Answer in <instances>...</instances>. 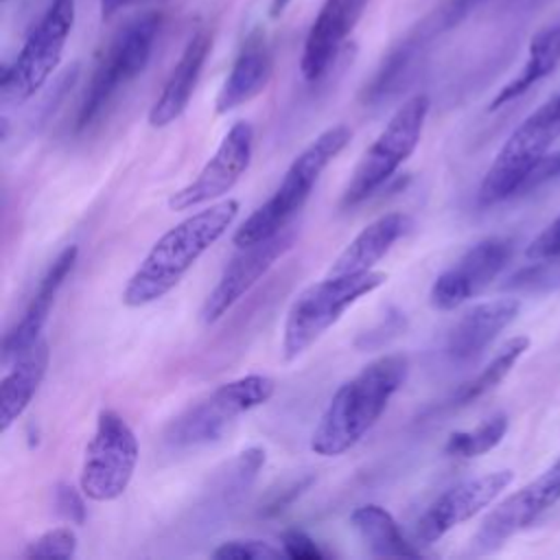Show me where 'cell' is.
<instances>
[{"label":"cell","mask_w":560,"mask_h":560,"mask_svg":"<svg viewBox=\"0 0 560 560\" xmlns=\"http://www.w3.org/2000/svg\"><path fill=\"white\" fill-rule=\"evenodd\" d=\"M289 2H291V0H273V2H271V15L278 18V15L284 11V7H287Z\"/></svg>","instance_id":"cell-35"},{"label":"cell","mask_w":560,"mask_h":560,"mask_svg":"<svg viewBox=\"0 0 560 560\" xmlns=\"http://www.w3.org/2000/svg\"><path fill=\"white\" fill-rule=\"evenodd\" d=\"M409 225L407 214L387 212L368 223L332 260L326 276H359L374 269V265L392 249Z\"/></svg>","instance_id":"cell-21"},{"label":"cell","mask_w":560,"mask_h":560,"mask_svg":"<svg viewBox=\"0 0 560 560\" xmlns=\"http://www.w3.org/2000/svg\"><path fill=\"white\" fill-rule=\"evenodd\" d=\"M350 138L352 131L346 125H335L311 140L293 158L273 195L236 228L232 243L245 247L282 232L313 192L324 168L346 149Z\"/></svg>","instance_id":"cell-3"},{"label":"cell","mask_w":560,"mask_h":560,"mask_svg":"<svg viewBox=\"0 0 560 560\" xmlns=\"http://www.w3.org/2000/svg\"><path fill=\"white\" fill-rule=\"evenodd\" d=\"M74 13V0H50L15 59L2 68L0 96L4 105H22L50 79L72 33Z\"/></svg>","instance_id":"cell-7"},{"label":"cell","mask_w":560,"mask_h":560,"mask_svg":"<svg viewBox=\"0 0 560 560\" xmlns=\"http://www.w3.org/2000/svg\"><path fill=\"white\" fill-rule=\"evenodd\" d=\"M77 256H79V247L68 245L48 265V269L42 276V280H39L28 306L24 308L22 317L4 335V341H2V361L4 363L18 359L20 354H24L31 346H35L42 339V330L48 322V313L55 304V298H57L61 284L66 282V278L70 276V271L74 267Z\"/></svg>","instance_id":"cell-17"},{"label":"cell","mask_w":560,"mask_h":560,"mask_svg":"<svg viewBox=\"0 0 560 560\" xmlns=\"http://www.w3.org/2000/svg\"><path fill=\"white\" fill-rule=\"evenodd\" d=\"M162 15L149 11L133 22H129L118 35L109 42L107 50L98 59L90 83L83 92L79 112H77V129L90 127L107 103L127 85L131 83L142 70L147 68L155 37L160 33Z\"/></svg>","instance_id":"cell-6"},{"label":"cell","mask_w":560,"mask_h":560,"mask_svg":"<svg viewBox=\"0 0 560 560\" xmlns=\"http://www.w3.org/2000/svg\"><path fill=\"white\" fill-rule=\"evenodd\" d=\"M558 136L560 94L540 105L510 133L479 186V206H494L514 195H521L525 177L529 175L534 164L549 151L551 142Z\"/></svg>","instance_id":"cell-8"},{"label":"cell","mask_w":560,"mask_h":560,"mask_svg":"<svg viewBox=\"0 0 560 560\" xmlns=\"http://www.w3.org/2000/svg\"><path fill=\"white\" fill-rule=\"evenodd\" d=\"M79 547V538L74 534L72 527L61 525V527H52L46 529L44 534H39L33 542H28V547L24 549V558H74Z\"/></svg>","instance_id":"cell-28"},{"label":"cell","mask_w":560,"mask_h":560,"mask_svg":"<svg viewBox=\"0 0 560 560\" xmlns=\"http://www.w3.org/2000/svg\"><path fill=\"white\" fill-rule=\"evenodd\" d=\"M560 501V457L534 481L503 499L479 525L470 545L477 553L499 549L516 532L532 525L547 508Z\"/></svg>","instance_id":"cell-12"},{"label":"cell","mask_w":560,"mask_h":560,"mask_svg":"<svg viewBox=\"0 0 560 560\" xmlns=\"http://www.w3.org/2000/svg\"><path fill=\"white\" fill-rule=\"evenodd\" d=\"M350 525L365 545V549L376 558H416L420 549L407 540L396 523V518L376 503H365L352 510Z\"/></svg>","instance_id":"cell-23"},{"label":"cell","mask_w":560,"mask_h":560,"mask_svg":"<svg viewBox=\"0 0 560 560\" xmlns=\"http://www.w3.org/2000/svg\"><path fill=\"white\" fill-rule=\"evenodd\" d=\"M273 392L276 383L265 374L228 381L173 418L164 431V442L171 448H195L217 442L236 418L265 405Z\"/></svg>","instance_id":"cell-5"},{"label":"cell","mask_w":560,"mask_h":560,"mask_svg":"<svg viewBox=\"0 0 560 560\" xmlns=\"http://www.w3.org/2000/svg\"><path fill=\"white\" fill-rule=\"evenodd\" d=\"M409 359L400 352L383 354L341 383L311 433V451L337 457L350 451L378 422L392 396L405 385Z\"/></svg>","instance_id":"cell-2"},{"label":"cell","mask_w":560,"mask_h":560,"mask_svg":"<svg viewBox=\"0 0 560 560\" xmlns=\"http://www.w3.org/2000/svg\"><path fill=\"white\" fill-rule=\"evenodd\" d=\"M514 241L508 236H488L475 243L453 267L442 271L429 291V302L438 311H453L481 293L510 262Z\"/></svg>","instance_id":"cell-13"},{"label":"cell","mask_w":560,"mask_h":560,"mask_svg":"<svg viewBox=\"0 0 560 560\" xmlns=\"http://www.w3.org/2000/svg\"><path fill=\"white\" fill-rule=\"evenodd\" d=\"M558 63H560V22L545 26L532 37L523 70L499 90V94L490 103V109H499L505 103L514 101L516 96L525 94L532 85H536L547 74H551L558 68Z\"/></svg>","instance_id":"cell-24"},{"label":"cell","mask_w":560,"mask_h":560,"mask_svg":"<svg viewBox=\"0 0 560 560\" xmlns=\"http://www.w3.org/2000/svg\"><path fill=\"white\" fill-rule=\"evenodd\" d=\"M280 547H282L284 556L293 558V560H322L326 556L317 547V542L311 536H306L304 532H300V529L282 532Z\"/></svg>","instance_id":"cell-31"},{"label":"cell","mask_w":560,"mask_h":560,"mask_svg":"<svg viewBox=\"0 0 560 560\" xmlns=\"http://www.w3.org/2000/svg\"><path fill=\"white\" fill-rule=\"evenodd\" d=\"M553 179H560V151H553V153H545L536 164L534 168L529 171V175L525 177L523 182V188H521V195L525 192H532Z\"/></svg>","instance_id":"cell-32"},{"label":"cell","mask_w":560,"mask_h":560,"mask_svg":"<svg viewBox=\"0 0 560 560\" xmlns=\"http://www.w3.org/2000/svg\"><path fill=\"white\" fill-rule=\"evenodd\" d=\"M133 2H138V0H98V4H101V15H103V18H112V15H116L120 9H125V7L133 4Z\"/></svg>","instance_id":"cell-34"},{"label":"cell","mask_w":560,"mask_h":560,"mask_svg":"<svg viewBox=\"0 0 560 560\" xmlns=\"http://www.w3.org/2000/svg\"><path fill=\"white\" fill-rule=\"evenodd\" d=\"M238 210V199H221L166 230L129 276L120 293L122 304L140 308L173 291L192 265L228 232Z\"/></svg>","instance_id":"cell-1"},{"label":"cell","mask_w":560,"mask_h":560,"mask_svg":"<svg viewBox=\"0 0 560 560\" xmlns=\"http://www.w3.org/2000/svg\"><path fill=\"white\" fill-rule=\"evenodd\" d=\"M210 556L217 560H276L282 558L284 551L258 538H236L221 542Z\"/></svg>","instance_id":"cell-29"},{"label":"cell","mask_w":560,"mask_h":560,"mask_svg":"<svg viewBox=\"0 0 560 560\" xmlns=\"http://www.w3.org/2000/svg\"><path fill=\"white\" fill-rule=\"evenodd\" d=\"M529 348V339L523 337V335H516L512 339H508L499 352L488 361V365L477 374L472 376L470 381H466L453 396L455 405H468L472 402L475 398L488 394L490 389H494L508 374L510 370L514 368V363L523 357V352Z\"/></svg>","instance_id":"cell-25"},{"label":"cell","mask_w":560,"mask_h":560,"mask_svg":"<svg viewBox=\"0 0 560 560\" xmlns=\"http://www.w3.org/2000/svg\"><path fill=\"white\" fill-rule=\"evenodd\" d=\"M210 44L212 37L206 28H199L184 46L179 59L175 61L160 96L155 98V103L149 109V125L153 129H162L168 127L171 122H175L188 107L195 85L199 81V74L203 70V63L208 59L210 52Z\"/></svg>","instance_id":"cell-19"},{"label":"cell","mask_w":560,"mask_h":560,"mask_svg":"<svg viewBox=\"0 0 560 560\" xmlns=\"http://www.w3.org/2000/svg\"><path fill=\"white\" fill-rule=\"evenodd\" d=\"M50 363V346L39 339L24 354L13 359L0 383V431L7 433L9 427L26 411L37 394Z\"/></svg>","instance_id":"cell-22"},{"label":"cell","mask_w":560,"mask_h":560,"mask_svg":"<svg viewBox=\"0 0 560 560\" xmlns=\"http://www.w3.org/2000/svg\"><path fill=\"white\" fill-rule=\"evenodd\" d=\"M273 72V57L262 37V33L254 31L245 37L219 94L214 101L217 114H228L252 98H256L269 83Z\"/></svg>","instance_id":"cell-20"},{"label":"cell","mask_w":560,"mask_h":560,"mask_svg":"<svg viewBox=\"0 0 560 560\" xmlns=\"http://www.w3.org/2000/svg\"><path fill=\"white\" fill-rule=\"evenodd\" d=\"M370 0H324L304 39L300 72L306 81H317L335 61L339 48L359 24Z\"/></svg>","instance_id":"cell-16"},{"label":"cell","mask_w":560,"mask_h":560,"mask_svg":"<svg viewBox=\"0 0 560 560\" xmlns=\"http://www.w3.org/2000/svg\"><path fill=\"white\" fill-rule=\"evenodd\" d=\"M295 241V230L284 228L282 232L238 247V254L225 265L221 278L208 293L203 306H201V322L214 324L219 322L271 267L273 262L291 249Z\"/></svg>","instance_id":"cell-15"},{"label":"cell","mask_w":560,"mask_h":560,"mask_svg":"<svg viewBox=\"0 0 560 560\" xmlns=\"http://www.w3.org/2000/svg\"><path fill=\"white\" fill-rule=\"evenodd\" d=\"M527 258H556L560 256V217L553 219L529 245H527Z\"/></svg>","instance_id":"cell-33"},{"label":"cell","mask_w":560,"mask_h":560,"mask_svg":"<svg viewBox=\"0 0 560 560\" xmlns=\"http://www.w3.org/2000/svg\"><path fill=\"white\" fill-rule=\"evenodd\" d=\"M514 479V472L503 468L486 472L455 483L442 492L416 521L413 542L433 545L453 527L470 521L483 508H488Z\"/></svg>","instance_id":"cell-14"},{"label":"cell","mask_w":560,"mask_h":560,"mask_svg":"<svg viewBox=\"0 0 560 560\" xmlns=\"http://www.w3.org/2000/svg\"><path fill=\"white\" fill-rule=\"evenodd\" d=\"M429 96L413 94L389 118L385 129L365 149L343 190L341 206H357L374 195L416 151L429 114Z\"/></svg>","instance_id":"cell-9"},{"label":"cell","mask_w":560,"mask_h":560,"mask_svg":"<svg viewBox=\"0 0 560 560\" xmlns=\"http://www.w3.org/2000/svg\"><path fill=\"white\" fill-rule=\"evenodd\" d=\"M252 149L254 127L247 120H236L197 177L168 197V208L175 212L190 210L228 195L249 168Z\"/></svg>","instance_id":"cell-11"},{"label":"cell","mask_w":560,"mask_h":560,"mask_svg":"<svg viewBox=\"0 0 560 560\" xmlns=\"http://www.w3.org/2000/svg\"><path fill=\"white\" fill-rule=\"evenodd\" d=\"M138 457V438L127 420L114 409H101L83 453L79 488L92 501H116L129 488Z\"/></svg>","instance_id":"cell-10"},{"label":"cell","mask_w":560,"mask_h":560,"mask_svg":"<svg viewBox=\"0 0 560 560\" xmlns=\"http://www.w3.org/2000/svg\"><path fill=\"white\" fill-rule=\"evenodd\" d=\"M521 302L516 298L488 300L466 311L446 337V354L455 363L477 359L518 315Z\"/></svg>","instance_id":"cell-18"},{"label":"cell","mask_w":560,"mask_h":560,"mask_svg":"<svg viewBox=\"0 0 560 560\" xmlns=\"http://www.w3.org/2000/svg\"><path fill=\"white\" fill-rule=\"evenodd\" d=\"M83 490L79 492L70 483H59L55 490V505L57 512L70 521L72 525H83L85 523V501H83Z\"/></svg>","instance_id":"cell-30"},{"label":"cell","mask_w":560,"mask_h":560,"mask_svg":"<svg viewBox=\"0 0 560 560\" xmlns=\"http://www.w3.org/2000/svg\"><path fill=\"white\" fill-rule=\"evenodd\" d=\"M505 431H508V416L494 413L470 431L451 433L444 444V451L451 457H464V459L479 457V455L492 451L503 440Z\"/></svg>","instance_id":"cell-26"},{"label":"cell","mask_w":560,"mask_h":560,"mask_svg":"<svg viewBox=\"0 0 560 560\" xmlns=\"http://www.w3.org/2000/svg\"><path fill=\"white\" fill-rule=\"evenodd\" d=\"M503 289L518 293H545L560 289V256L538 258L532 265L521 267L503 282Z\"/></svg>","instance_id":"cell-27"},{"label":"cell","mask_w":560,"mask_h":560,"mask_svg":"<svg viewBox=\"0 0 560 560\" xmlns=\"http://www.w3.org/2000/svg\"><path fill=\"white\" fill-rule=\"evenodd\" d=\"M387 282L385 271L359 276H326L306 287L291 302L282 328V354L287 361L304 354L341 315L361 298Z\"/></svg>","instance_id":"cell-4"}]
</instances>
